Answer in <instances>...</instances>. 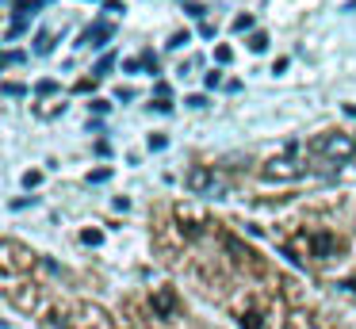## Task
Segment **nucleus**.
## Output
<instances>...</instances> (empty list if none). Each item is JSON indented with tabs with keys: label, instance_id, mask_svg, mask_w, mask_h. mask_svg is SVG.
Returning <instances> with one entry per match:
<instances>
[{
	"label": "nucleus",
	"instance_id": "nucleus-28",
	"mask_svg": "<svg viewBox=\"0 0 356 329\" xmlns=\"http://www.w3.org/2000/svg\"><path fill=\"white\" fill-rule=\"evenodd\" d=\"M149 107H154V111H161V115H169V111H172L169 99H157V104H149Z\"/></svg>",
	"mask_w": 356,
	"mask_h": 329
},
{
	"label": "nucleus",
	"instance_id": "nucleus-21",
	"mask_svg": "<svg viewBox=\"0 0 356 329\" xmlns=\"http://www.w3.org/2000/svg\"><path fill=\"white\" fill-rule=\"evenodd\" d=\"M142 65H146V69H149V73H157V69H161V65H157V54H149V50H146V54H142Z\"/></svg>",
	"mask_w": 356,
	"mask_h": 329
},
{
	"label": "nucleus",
	"instance_id": "nucleus-30",
	"mask_svg": "<svg viewBox=\"0 0 356 329\" xmlns=\"http://www.w3.org/2000/svg\"><path fill=\"white\" fill-rule=\"evenodd\" d=\"M115 99H123V104H131V99H134V88H119V92H115Z\"/></svg>",
	"mask_w": 356,
	"mask_h": 329
},
{
	"label": "nucleus",
	"instance_id": "nucleus-24",
	"mask_svg": "<svg viewBox=\"0 0 356 329\" xmlns=\"http://www.w3.org/2000/svg\"><path fill=\"white\" fill-rule=\"evenodd\" d=\"M218 81H222V73H218V69H211V73L203 77V84H207V88H218Z\"/></svg>",
	"mask_w": 356,
	"mask_h": 329
},
{
	"label": "nucleus",
	"instance_id": "nucleus-13",
	"mask_svg": "<svg viewBox=\"0 0 356 329\" xmlns=\"http://www.w3.org/2000/svg\"><path fill=\"white\" fill-rule=\"evenodd\" d=\"M24 61H27L24 50H8V54H4V65H24Z\"/></svg>",
	"mask_w": 356,
	"mask_h": 329
},
{
	"label": "nucleus",
	"instance_id": "nucleus-1",
	"mask_svg": "<svg viewBox=\"0 0 356 329\" xmlns=\"http://www.w3.org/2000/svg\"><path fill=\"white\" fill-rule=\"evenodd\" d=\"M310 150H314L318 157L341 165V161L356 157V134H345V130H337V134H318L314 142H310Z\"/></svg>",
	"mask_w": 356,
	"mask_h": 329
},
{
	"label": "nucleus",
	"instance_id": "nucleus-8",
	"mask_svg": "<svg viewBox=\"0 0 356 329\" xmlns=\"http://www.w3.org/2000/svg\"><path fill=\"white\" fill-rule=\"evenodd\" d=\"M27 27H31V19H12V23H8V31H4V38H8V42H16V38L24 35Z\"/></svg>",
	"mask_w": 356,
	"mask_h": 329
},
{
	"label": "nucleus",
	"instance_id": "nucleus-29",
	"mask_svg": "<svg viewBox=\"0 0 356 329\" xmlns=\"http://www.w3.org/2000/svg\"><path fill=\"white\" fill-rule=\"evenodd\" d=\"M184 104H188V107H207V96H188Z\"/></svg>",
	"mask_w": 356,
	"mask_h": 329
},
{
	"label": "nucleus",
	"instance_id": "nucleus-23",
	"mask_svg": "<svg viewBox=\"0 0 356 329\" xmlns=\"http://www.w3.org/2000/svg\"><path fill=\"white\" fill-rule=\"evenodd\" d=\"M35 92H39V96H50V92H58V81H39Z\"/></svg>",
	"mask_w": 356,
	"mask_h": 329
},
{
	"label": "nucleus",
	"instance_id": "nucleus-27",
	"mask_svg": "<svg viewBox=\"0 0 356 329\" xmlns=\"http://www.w3.org/2000/svg\"><path fill=\"white\" fill-rule=\"evenodd\" d=\"M104 12H111V15H119V12H127L123 4H119V0H104Z\"/></svg>",
	"mask_w": 356,
	"mask_h": 329
},
{
	"label": "nucleus",
	"instance_id": "nucleus-7",
	"mask_svg": "<svg viewBox=\"0 0 356 329\" xmlns=\"http://www.w3.org/2000/svg\"><path fill=\"white\" fill-rule=\"evenodd\" d=\"M42 4H47V0H16V4H12V12H16V19H35Z\"/></svg>",
	"mask_w": 356,
	"mask_h": 329
},
{
	"label": "nucleus",
	"instance_id": "nucleus-3",
	"mask_svg": "<svg viewBox=\"0 0 356 329\" xmlns=\"http://www.w3.org/2000/svg\"><path fill=\"white\" fill-rule=\"evenodd\" d=\"M184 188L192 191V195H203V191H211V188H215V168H207V165H195V168H188V176H184Z\"/></svg>",
	"mask_w": 356,
	"mask_h": 329
},
{
	"label": "nucleus",
	"instance_id": "nucleus-2",
	"mask_svg": "<svg viewBox=\"0 0 356 329\" xmlns=\"http://www.w3.org/2000/svg\"><path fill=\"white\" fill-rule=\"evenodd\" d=\"M295 153H299V142H287L284 157H272L268 165H264V176H268V180H299L307 168H302V161L295 157Z\"/></svg>",
	"mask_w": 356,
	"mask_h": 329
},
{
	"label": "nucleus",
	"instance_id": "nucleus-17",
	"mask_svg": "<svg viewBox=\"0 0 356 329\" xmlns=\"http://www.w3.org/2000/svg\"><path fill=\"white\" fill-rule=\"evenodd\" d=\"M234 31H253V15H238V19H234Z\"/></svg>",
	"mask_w": 356,
	"mask_h": 329
},
{
	"label": "nucleus",
	"instance_id": "nucleus-14",
	"mask_svg": "<svg viewBox=\"0 0 356 329\" xmlns=\"http://www.w3.org/2000/svg\"><path fill=\"white\" fill-rule=\"evenodd\" d=\"M4 96L19 99V96H27V88H24V84H16V81H8V84H4Z\"/></svg>",
	"mask_w": 356,
	"mask_h": 329
},
{
	"label": "nucleus",
	"instance_id": "nucleus-26",
	"mask_svg": "<svg viewBox=\"0 0 356 329\" xmlns=\"http://www.w3.org/2000/svg\"><path fill=\"white\" fill-rule=\"evenodd\" d=\"M24 184H27V188H39V184H42V172H24Z\"/></svg>",
	"mask_w": 356,
	"mask_h": 329
},
{
	"label": "nucleus",
	"instance_id": "nucleus-4",
	"mask_svg": "<svg viewBox=\"0 0 356 329\" xmlns=\"http://www.w3.org/2000/svg\"><path fill=\"white\" fill-rule=\"evenodd\" d=\"M111 35H115V27L100 19V23H92V27H85V35H81L77 46H92V50H100V46H108Z\"/></svg>",
	"mask_w": 356,
	"mask_h": 329
},
{
	"label": "nucleus",
	"instance_id": "nucleus-16",
	"mask_svg": "<svg viewBox=\"0 0 356 329\" xmlns=\"http://www.w3.org/2000/svg\"><path fill=\"white\" fill-rule=\"evenodd\" d=\"M184 12H188V15H195V19H203V15H207V8L195 4V0H184Z\"/></svg>",
	"mask_w": 356,
	"mask_h": 329
},
{
	"label": "nucleus",
	"instance_id": "nucleus-9",
	"mask_svg": "<svg viewBox=\"0 0 356 329\" xmlns=\"http://www.w3.org/2000/svg\"><path fill=\"white\" fill-rule=\"evenodd\" d=\"M249 50L264 54V50H268V35H264V31H253V35H249Z\"/></svg>",
	"mask_w": 356,
	"mask_h": 329
},
{
	"label": "nucleus",
	"instance_id": "nucleus-12",
	"mask_svg": "<svg viewBox=\"0 0 356 329\" xmlns=\"http://www.w3.org/2000/svg\"><path fill=\"white\" fill-rule=\"evenodd\" d=\"M146 145H149V153H161L165 145H169V138H165V134H149V142H146Z\"/></svg>",
	"mask_w": 356,
	"mask_h": 329
},
{
	"label": "nucleus",
	"instance_id": "nucleus-6",
	"mask_svg": "<svg viewBox=\"0 0 356 329\" xmlns=\"http://www.w3.org/2000/svg\"><path fill=\"white\" fill-rule=\"evenodd\" d=\"M154 310L161 314V318H172V310H177V295H172V291H157V295H154Z\"/></svg>",
	"mask_w": 356,
	"mask_h": 329
},
{
	"label": "nucleus",
	"instance_id": "nucleus-11",
	"mask_svg": "<svg viewBox=\"0 0 356 329\" xmlns=\"http://www.w3.org/2000/svg\"><path fill=\"white\" fill-rule=\"evenodd\" d=\"M111 65H115V54H104V58L96 61L92 73H96V77H108V73H111Z\"/></svg>",
	"mask_w": 356,
	"mask_h": 329
},
{
	"label": "nucleus",
	"instance_id": "nucleus-20",
	"mask_svg": "<svg viewBox=\"0 0 356 329\" xmlns=\"http://www.w3.org/2000/svg\"><path fill=\"white\" fill-rule=\"evenodd\" d=\"M241 329H264L257 314H241Z\"/></svg>",
	"mask_w": 356,
	"mask_h": 329
},
{
	"label": "nucleus",
	"instance_id": "nucleus-22",
	"mask_svg": "<svg viewBox=\"0 0 356 329\" xmlns=\"http://www.w3.org/2000/svg\"><path fill=\"white\" fill-rule=\"evenodd\" d=\"M111 176V168H96V172H88V184H104Z\"/></svg>",
	"mask_w": 356,
	"mask_h": 329
},
{
	"label": "nucleus",
	"instance_id": "nucleus-15",
	"mask_svg": "<svg viewBox=\"0 0 356 329\" xmlns=\"http://www.w3.org/2000/svg\"><path fill=\"white\" fill-rule=\"evenodd\" d=\"M184 42H192V35H188V31H177V35L169 38V50H180Z\"/></svg>",
	"mask_w": 356,
	"mask_h": 329
},
{
	"label": "nucleus",
	"instance_id": "nucleus-18",
	"mask_svg": "<svg viewBox=\"0 0 356 329\" xmlns=\"http://www.w3.org/2000/svg\"><path fill=\"white\" fill-rule=\"evenodd\" d=\"M230 58H234V50H230V46H215V61H218V65H226Z\"/></svg>",
	"mask_w": 356,
	"mask_h": 329
},
{
	"label": "nucleus",
	"instance_id": "nucleus-10",
	"mask_svg": "<svg viewBox=\"0 0 356 329\" xmlns=\"http://www.w3.org/2000/svg\"><path fill=\"white\" fill-rule=\"evenodd\" d=\"M54 50V35H50V31H42L39 38H35V54H50Z\"/></svg>",
	"mask_w": 356,
	"mask_h": 329
},
{
	"label": "nucleus",
	"instance_id": "nucleus-31",
	"mask_svg": "<svg viewBox=\"0 0 356 329\" xmlns=\"http://www.w3.org/2000/svg\"><path fill=\"white\" fill-rule=\"evenodd\" d=\"M341 12H356V0H348V4H345V8H341Z\"/></svg>",
	"mask_w": 356,
	"mask_h": 329
},
{
	"label": "nucleus",
	"instance_id": "nucleus-19",
	"mask_svg": "<svg viewBox=\"0 0 356 329\" xmlns=\"http://www.w3.org/2000/svg\"><path fill=\"white\" fill-rule=\"evenodd\" d=\"M81 241H85V245H100L104 234H100V230H85V234H81Z\"/></svg>",
	"mask_w": 356,
	"mask_h": 329
},
{
	"label": "nucleus",
	"instance_id": "nucleus-5",
	"mask_svg": "<svg viewBox=\"0 0 356 329\" xmlns=\"http://www.w3.org/2000/svg\"><path fill=\"white\" fill-rule=\"evenodd\" d=\"M310 249H314V257H318V260H330V257H333V249H337V241H333L330 234H314V237H310Z\"/></svg>",
	"mask_w": 356,
	"mask_h": 329
},
{
	"label": "nucleus",
	"instance_id": "nucleus-25",
	"mask_svg": "<svg viewBox=\"0 0 356 329\" xmlns=\"http://www.w3.org/2000/svg\"><path fill=\"white\" fill-rule=\"evenodd\" d=\"M35 203V195H19V199H12V211H24V207H31Z\"/></svg>",
	"mask_w": 356,
	"mask_h": 329
}]
</instances>
